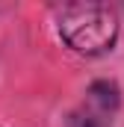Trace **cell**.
Here are the masks:
<instances>
[{"mask_svg": "<svg viewBox=\"0 0 124 127\" xmlns=\"http://www.w3.org/2000/svg\"><path fill=\"white\" fill-rule=\"evenodd\" d=\"M62 41L83 56H97L112 50L118 38V15L103 3H71L59 12Z\"/></svg>", "mask_w": 124, "mask_h": 127, "instance_id": "cell-1", "label": "cell"}, {"mask_svg": "<svg viewBox=\"0 0 124 127\" xmlns=\"http://www.w3.org/2000/svg\"><path fill=\"white\" fill-rule=\"evenodd\" d=\"M121 106V92L112 80H94L86 100L68 115V127H112V118Z\"/></svg>", "mask_w": 124, "mask_h": 127, "instance_id": "cell-2", "label": "cell"}]
</instances>
